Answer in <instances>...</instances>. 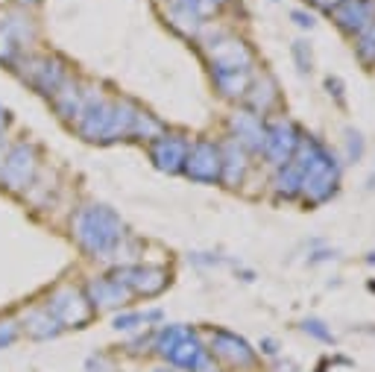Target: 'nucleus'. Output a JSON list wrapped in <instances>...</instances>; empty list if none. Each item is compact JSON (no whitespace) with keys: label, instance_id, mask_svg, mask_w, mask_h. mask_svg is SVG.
<instances>
[{"label":"nucleus","instance_id":"obj_11","mask_svg":"<svg viewBox=\"0 0 375 372\" xmlns=\"http://www.w3.org/2000/svg\"><path fill=\"white\" fill-rule=\"evenodd\" d=\"M112 276L126 284L132 296H144V299L164 293L170 284V273L162 264H123V267H115Z\"/></svg>","mask_w":375,"mask_h":372},{"label":"nucleus","instance_id":"obj_13","mask_svg":"<svg viewBox=\"0 0 375 372\" xmlns=\"http://www.w3.org/2000/svg\"><path fill=\"white\" fill-rule=\"evenodd\" d=\"M82 291H85V296H88V302H91L94 311H115V308H123V305L132 299L129 288L121 278H115L112 273L88 278Z\"/></svg>","mask_w":375,"mask_h":372},{"label":"nucleus","instance_id":"obj_28","mask_svg":"<svg viewBox=\"0 0 375 372\" xmlns=\"http://www.w3.org/2000/svg\"><path fill=\"white\" fill-rule=\"evenodd\" d=\"M302 332H305V334H311V337H314V340H320V343H335L332 328H328L323 320H317V317L302 320Z\"/></svg>","mask_w":375,"mask_h":372},{"label":"nucleus","instance_id":"obj_32","mask_svg":"<svg viewBox=\"0 0 375 372\" xmlns=\"http://www.w3.org/2000/svg\"><path fill=\"white\" fill-rule=\"evenodd\" d=\"M325 91H328V97H335V103L340 108L346 106V85L340 77H325Z\"/></svg>","mask_w":375,"mask_h":372},{"label":"nucleus","instance_id":"obj_34","mask_svg":"<svg viewBox=\"0 0 375 372\" xmlns=\"http://www.w3.org/2000/svg\"><path fill=\"white\" fill-rule=\"evenodd\" d=\"M291 18H293V24H296V27H302V30H311V27L317 24L314 15H311V12H305V9H293V12H291Z\"/></svg>","mask_w":375,"mask_h":372},{"label":"nucleus","instance_id":"obj_8","mask_svg":"<svg viewBox=\"0 0 375 372\" xmlns=\"http://www.w3.org/2000/svg\"><path fill=\"white\" fill-rule=\"evenodd\" d=\"M203 53L208 59L211 71H244L255 68V53L244 38H237L232 33H217L203 45Z\"/></svg>","mask_w":375,"mask_h":372},{"label":"nucleus","instance_id":"obj_21","mask_svg":"<svg viewBox=\"0 0 375 372\" xmlns=\"http://www.w3.org/2000/svg\"><path fill=\"white\" fill-rule=\"evenodd\" d=\"M255 79V68H244V71H211V82L220 91V97L226 100H244L247 89Z\"/></svg>","mask_w":375,"mask_h":372},{"label":"nucleus","instance_id":"obj_42","mask_svg":"<svg viewBox=\"0 0 375 372\" xmlns=\"http://www.w3.org/2000/svg\"><path fill=\"white\" fill-rule=\"evenodd\" d=\"M273 4H276V0H273Z\"/></svg>","mask_w":375,"mask_h":372},{"label":"nucleus","instance_id":"obj_33","mask_svg":"<svg viewBox=\"0 0 375 372\" xmlns=\"http://www.w3.org/2000/svg\"><path fill=\"white\" fill-rule=\"evenodd\" d=\"M188 261H191V264H196V267H217V264H223V258L208 255V252H191Z\"/></svg>","mask_w":375,"mask_h":372},{"label":"nucleus","instance_id":"obj_3","mask_svg":"<svg viewBox=\"0 0 375 372\" xmlns=\"http://www.w3.org/2000/svg\"><path fill=\"white\" fill-rule=\"evenodd\" d=\"M112 123H115V97L103 94L94 85L82 89V108L71 123L74 133L91 144H112Z\"/></svg>","mask_w":375,"mask_h":372},{"label":"nucleus","instance_id":"obj_12","mask_svg":"<svg viewBox=\"0 0 375 372\" xmlns=\"http://www.w3.org/2000/svg\"><path fill=\"white\" fill-rule=\"evenodd\" d=\"M188 144H191L188 135L164 129L159 138L150 141V162L156 164V170L167 173V176H176V173H182V167H185Z\"/></svg>","mask_w":375,"mask_h":372},{"label":"nucleus","instance_id":"obj_2","mask_svg":"<svg viewBox=\"0 0 375 372\" xmlns=\"http://www.w3.org/2000/svg\"><path fill=\"white\" fill-rule=\"evenodd\" d=\"M293 164L302 173L299 200L305 205H323V203H328L337 193L343 164L337 162L335 152L328 150L323 141H317L314 135H305L302 133V141L296 147Z\"/></svg>","mask_w":375,"mask_h":372},{"label":"nucleus","instance_id":"obj_36","mask_svg":"<svg viewBox=\"0 0 375 372\" xmlns=\"http://www.w3.org/2000/svg\"><path fill=\"white\" fill-rule=\"evenodd\" d=\"M226 4H232V0H200V9H203V15H211V12H217L220 6H226Z\"/></svg>","mask_w":375,"mask_h":372},{"label":"nucleus","instance_id":"obj_9","mask_svg":"<svg viewBox=\"0 0 375 372\" xmlns=\"http://www.w3.org/2000/svg\"><path fill=\"white\" fill-rule=\"evenodd\" d=\"M302 141V129L291 118H273L267 123V135H264V150L261 156L273 170L288 164L296 156V147Z\"/></svg>","mask_w":375,"mask_h":372},{"label":"nucleus","instance_id":"obj_20","mask_svg":"<svg viewBox=\"0 0 375 372\" xmlns=\"http://www.w3.org/2000/svg\"><path fill=\"white\" fill-rule=\"evenodd\" d=\"M82 89H85V85H82L77 77H68V79L62 82V89L50 97L53 112H56L62 120H68V123L77 120L79 108H82Z\"/></svg>","mask_w":375,"mask_h":372},{"label":"nucleus","instance_id":"obj_26","mask_svg":"<svg viewBox=\"0 0 375 372\" xmlns=\"http://www.w3.org/2000/svg\"><path fill=\"white\" fill-rule=\"evenodd\" d=\"M355 56L364 68H375V24H369L366 30H361L355 38Z\"/></svg>","mask_w":375,"mask_h":372},{"label":"nucleus","instance_id":"obj_25","mask_svg":"<svg viewBox=\"0 0 375 372\" xmlns=\"http://www.w3.org/2000/svg\"><path fill=\"white\" fill-rule=\"evenodd\" d=\"M188 332H191L188 325H162L159 332L152 334V346H150V349H152V352H156L159 358H164V361H167V355H170L173 349L188 337Z\"/></svg>","mask_w":375,"mask_h":372},{"label":"nucleus","instance_id":"obj_17","mask_svg":"<svg viewBox=\"0 0 375 372\" xmlns=\"http://www.w3.org/2000/svg\"><path fill=\"white\" fill-rule=\"evenodd\" d=\"M247 100V108L261 118H267L270 112H276V108L281 106V91H279V82L273 74H255L252 85L247 89L244 94Z\"/></svg>","mask_w":375,"mask_h":372},{"label":"nucleus","instance_id":"obj_41","mask_svg":"<svg viewBox=\"0 0 375 372\" xmlns=\"http://www.w3.org/2000/svg\"><path fill=\"white\" fill-rule=\"evenodd\" d=\"M152 372H173V369H152Z\"/></svg>","mask_w":375,"mask_h":372},{"label":"nucleus","instance_id":"obj_35","mask_svg":"<svg viewBox=\"0 0 375 372\" xmlns=\"http://www.w3.org/2000/svg\"><path fill=\"white\" fill-rule=\"evenodd\" d=\"M194 372H217V363H214V358H211V352H206L203 358H200V363L194 366Z\"/></svg>","mask_w":375,"mask_h":372},{"label":"nucleus","instance_id":"obj_38","mask_svg":"<svg viewBox=\"0 0 375 372\" xmlns=\"http://www.w3.org/2000/svg\"><path fill=\"white\" fill-rule=\"evenodd\" d=\"M261 346H264V352H267V355H276V352H279V349H276V340H270V337L261 340Z\"/></svg>","mask_w":375,"mask_h":372},{"label":"nucleus","instance_id":"obj_10","mask_svg":"<svg viewBox=\"0 0 375 372\" xmlns=\"http://www.w3.org/2000/svg\"><path fill=\"white\" fill-rule=\"evenodd\" d=\"M220 170H223V156H220V144L211 138H196L188 144V156L182 176L200 185H214L220 182Z\"/></svg>","mask_w":375,"mask_h":372},{"label":"nucleus","instance_id":"obj_14","mask_svg":"<svg viewBox=\"0 0 375 372\" xmlns=\"http://www.w3.org/2000/svg\"><path fill=\"white\" fill-rule=\"evenodd\" d=\"M264 135H267V120L261 115L250 112V108H240V112L229 115V138H235L250 156H261Z\"/></svg>","mask_w":375,"mask_h":372},{"label":"nucleus","instance_id":"obj_39","mask_svg":"<svg viewBox=\"0 0 375 372\" xmlns=\"http://www.w3.org/2000/svg\"><path fill=\"white\" fill-rule=\"evenodd\" d=\"M35 4H41V0H15V6H21V9H30Z\"/></svg>","mask_w":375,"mask_h":372},{"label":"nucleus","instance_id":"obj_7","mask_svg":"<svg viewBox=\"0 0 375 372\" xmlns=\"http://www.w3.org/2000/svg\"><path fill=\"white\" fill-rule=\"evenodd\" d=\"M33 41H35V24L27 15V9L15 6L0 12V64L12 68L21 56L30 53Z\"/></svg>","mask_w":375,"mask_h":372},{"label":"nucleus","instance_id":"obj_24","mask_svg":"<svg viewBox=\"0 0 375 372\" xmlns=\"http://www.w3.org/2000/svg\"><path fill=\"white\" fill-rule=\"evenodd\" d=\"M164 314L159 308H150V311H123V314H115L112 320V328L118 332H141V328L152 325V322H162Z\"/></svg>","mask_w":375,"mask_h":372},{"label":"nucleus","instance_id":"obj_29","mask_svg":"<svg viewBox=\"0 0 375 372\" xmlns=\"http://www.w3.org/2000/svg\"><path fill=\"white\" fill-rule=\"evenodd\" d=\"M346 162H361L364 159V135L358 133V129H346Z\"/></svg>","mask_w":375,"mask_h":372},{"label":"nucleus","instance_id":"obj_23","mask_svg":"<svg viewBox=\"0 0 375 372\" xmlns=\"http://www.w3.org/2000/svg\"><path fill=\"white\" fill-rule=\"evenodd\" d=\"M208 352V346H203L200 343V337H196V332H188V337L173 349V352L167 355V361L173 363V366H179V369H188V372H194V366L200 363V358Z\"/></svg>","mask_w":375,"mask_h":372},{"label":"nucleus","instance_id":"obj_37","mask_svg":"<svg viewBox=\"0 0 375 372\" xmlns=\"http://www.w3.org/2000/svg\"><path fill=\"white\" fill-rule=\"evenodd\" d=\"M308 4H311V6H317L320 12H325V15H328V12H332V9L340 4V0H308Z\"/></svg>","mask_w":375,"mask_h":372},{"label":"nucleus","instance_id":"obj_16","mask_svg":"<svg viewBox=\"0 0 375 372\" xmlns=\"http://www.w3.org/2000/svg\"><path fill=\"white\" fill-rule=\"evenodd\" d=\"M208 352H211V358L223 361V363H229V366H252V363H255L252 346H250L244 337H237V334H232V332H223V328H217V332L211 334Z\"/></svg>","mask_w":375,"mask_h":372},{"label":"nucleus","instance_id":"obj_5","mask_svg":"<svg viewBox=\"0 0 375 372\" xmlns=\"http://www.w3.org/2000/svg\"><path fill=\"white\" fill-rule=\"evenodd\" d=\"M12 71L18 74L21 82L30 85L35 94L47 97V100L62 89V82L71 77L65 59H59L56 53H24L12 64Z\"/></svg>","mask_w":375,"mask_h":372},{"label":"nucleus","instance_id":"obj_6","mask_svg":"<svg viewBox=\"0 0 375 372\" xmlns=\"http://www.w3.org/2000/svg\"><path fill=\"white\" fill-rule=\"evenodd\" d=\"M44 308L53 314V320L62 325V332L65 328H85L94 320V308H91V302H88L85 291L71 281L56 284L47 293V299H44Z\"/></svg>","mask_w":375,"mask_h":372},{"label":"nucleus","instance_id":"obj_19","mask_svg":"<svg viewBox=\"0 0 375 372\" xmlns=\"http://www.w3.org/2000/svg\"><path fill=\"white\" fill-rule=\"evenodd\" d=\"M21 334H27L30 340H53L62 334V325L53 320V314L41 305H30V308H24V314H21Z\"/></svg>","mask_w":375,"mask_h":372},{"label":"nucleus","instance_id":"obj_15","mask_svg":"<svg viewBox=\"0 0 375 372\" xmlns=\"http://www.w3.org/2000/svg\"><path fill=\"white\" fill-rule=\"evenodd\" d=\"M328 15H332V21L343 35L355 38L361 30L375 24V0H340Z\"/></svg>","mask_w":375,"mask_h":372},{"label":"nucleus","instance_id":"obj_1","mask_svg":"<svg viewBox=\"0 0 375 372\" xmlns=\"http://www.w3.org/2000/svg\"><path fill=\"white\" fill-rule=\"evenodd\" d=\"M71 237L79 252L106 264H138V240L129 237L126 223L115 208L103 203H82L71 214Z\"/></svg>","mask_w":375,"mask_h":372},{"label":"nucleus","instance_id":"obj_30","mask_svg":"<svg viewBox=\"0 0 375 372\" xmlns=\"http://www.w3.org/2000/svg\"><path fill=\"white\" fill-rule=\"evenodd\" d=\"M21 337V322L15 317H0V349H9Z\"/></svg>","mask_w":375,"mask_h":372},{"label":"nucleus","instance_id":"obj_18","mask_svg":"<svg viewBox=\"0 0 375 372\" xmlns=\"http://www.w3.org/2000/svg\"><path fill=\"white\" fill-rule=\"evenodd\" d=\"M220 156H223V170H220V182L226 188H240L250 173V152L240 147L235 138L220 141Z\"/></svg>","mask_w":375,"mask_h":372},{"label":"nucleus","instance_id":"obj_31","mask_svg":"<svg viewBox=\"0 0 375 372\" xmlns=\"http://www.w3.org/2000/svg\"><path fill=\"white\" fill-rule=\"evenodd\" d=\"M85 372H121V369H118L112 355L94 352V355H88V361H85Z\"/></svg>","mask_w":375,"mask_h":372},{"label":"nucleus","instance_id":"obj_4","mask_svg":"<svg viewBox=\"0 0 375 372\" xmlns=\"http://www.w3.org/2000/svg\"><path fill=\"white\" fill-rule=\"evenodd\" d=\"M41 173V152L33 141L27 138H18L9 144L6 156H4V164H0V188L12 196H24L35 176Z\"/></svg>","mask_w":375,"mask_h":372},{"label":"nucleus","instance_id":"obj_27","mask_svg":"<svg viewBox=\"0 0 375 372\" xmlns=\"http://www.w3.org/2000/svg\"><path fill=\"white\" fill-rule=\"evenodd\" d=\"M291 53H293V62H296V71L305 77L314 71V53H311V41L305 38H296L291 45Z\"/></svg>","mask_w":375,"mask_h":372},{"label":"nucleus","instance_id":"obj_22","mask_svg":"<svg viewBox=\"0 0 375 372\" xmlns=\"http://www.w3.org/2000/svg\"><path fill=\"white\" fill-rule=\"evenodd\" d=\"M273 193H276V200H299V191H302V173L299 167L293 164V159L288 164H281L276 167L273 173Z\"/></svg>","mask_w":375,"mask_h":372},{"label":"nucleus","instance_id":"obj_40","mask_svg":"<svg viewBox=\"0 0 375 372\" xmlns=\"http://www.w3.org/2000/svg\"><path fill=\"white\" fill-rule=\"evenodd\" d=\"M366 264H375V252H369V258H366Z\"/></svg>","mask_w":375,"mask_h":372}]
</instances>
